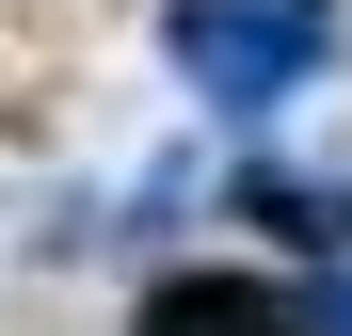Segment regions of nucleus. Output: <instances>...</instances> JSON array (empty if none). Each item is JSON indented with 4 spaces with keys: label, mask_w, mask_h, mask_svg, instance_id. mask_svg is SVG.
I'll list each match as a JSON object with an SVG mask.
<instances>
[{
    "label": "nucleus",
    "mask_w": 352,
    "mask_h": 336,
    "mask_svg": "<svg viewBox=\"0 0 352 336\" xmlns=\"http://www.w3.org/2000/svg\"><path fill=\"white\" fill-rule=\"evenodd\" d=\"M320 48H336L320 0H176V65L208 80V112H288Z\"/></svg>",
    "instance_id": "1"
},
{
    "label": "nucleus",
    "mask_w": 352,
    "mask_h": 336,
    "mask_svg": "<svg viewBox=\"0 0 352 336\" xmlns=\"http://www.w3.org/2000/svg\"><path fill=\"white\" fill-rule=\"evenodd\" d=\"M272 224H288V240H352V177H241Z\"/></svg>",
    "instance_id": "2"
}]
</instances>
